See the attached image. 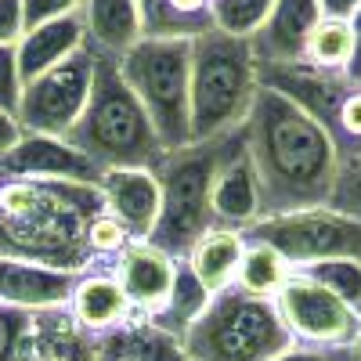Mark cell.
Returning a JSON list of instances; mask_svg holds the SVG:
<instances>
[{"mask_svg": "<svg viewBox=\"0 0 361 361\" xmlns=\"http://www.w3.org/2000/svg\"><path fill=\"white\" fill-rule=\"evenodd\" d=\"M293 275V264L282 260L271 246L264 243H246V253H243V264H238V275H235V286L246 289L253 296H271L282 289V282Z\"/></svg>", "mask_w": 361, "mask_h": 361, "instance_id": "25", "label": "cell"}, {"mask_svg": "<svg viewBox=\"0 0 361 361\" xmlns=\"http://www.w3.org/2000/svg\"><path fill=\"white\" fill-rule=\"evenodd\" d=\"M214 217H217V228H235V231H246L257 221V177H253L246 148L235 152L217 177Z\"/></svg>", "mask_w": 361, "mask_h": 361, "instance_id": "22", "label": "cell"}, {"mask_svg": "<svg viewBox=\"0 0 361 361\" xmlns=\"http://www.w3.org/2000/svg\"><path fill=\"white\" fill-rule=\"evenodd\" d=\"M83 0H22V25L25 29H37L44 22L54 18H66L73 11H80Z\"/></svg>", "mask_w": 361, "mask_h": 361, "instance_id": "33", "label": "cell"}, {"mask_svg": "<svg viewBox=\"0 0 361 361\" xmlns=\"http://www.w3.org/2000/svg\"><path fill=\"white\" fill-rule=\"evenodd\" d=\"M22 361H98V333L83 329L69 304L33 311Z\"/></svg>", "mask_w": 361, "mask_h": 361, "instance_id": "15", "label": "cell"}, {"mask_svg": "<svg viewBox=\"0 0 361 361\" xmlns=\"http://www.w3.org/2000/svg\"><path fill=\"white\" fill-rule=\"evenodd\" d=\"M29 322H33V311H18L8 304L0 307V361H22Z\"/></svg>", "mask_w": 361, "mask_h": 361, "instance_id": "31", "label": "cell"}, {"mask_svg": "<svg viewBox=\"0 0 361 361\" xmlns=\"http://www.w3.org/2000/svg\"><path fill=\"white\" fill-rule=\"evenodd\" d=\"M102 195L109 214L130 231L134 243H148L156 221H159V180L148 170H105L102 173Z\"/></svg>", "mask_w": 361, "mask_h": 361, "instance_id": "16", "label": "cell"}, {"mask_svg": "<svg viewBox=\"0 0 361 361\" xmlns=\"http://www.w3.org/2000/svg\"><path fill=\"white\" fill-rule=\"evenodd\" d=\"M300 271L311 275L314 282L329 286L336 296H343L347 304L361 314V264H354V260H325V264H307Z\"/></svg>", "mask_w": 361, "mask_h": 361, "instance_id": "28", "label": "cell"}, {"mask_svg": "<svg viewBox=\"0 0 361 361\" xmlns=\"http://www.w3.org/2000/svg\"><path fill=\"white\" fill-rule=\"evenodd\" d=\"M134 243L130 238V231L119 224L109 209L105 214H98L94 221H90V228H87V250H90V257H119L127 246Z\"/></svg>", "mask_w": 361, "mask_h": 361, "instance_id": "30", "label": "cell"}, {"mask_svg": "<svg viewBox=\"0 0 361 361\" xmlns=\"http://www.w3.org/2000/svg\"><path fill=\"white\" fill-rule=\"evenodd\" d=\"M98 185L66 177H0V257L69 275L94 271L87 228L105 214Z\"/></svg>", "mask_w": 361, "mask_h": 361, "instance_id": "2", "label": "cell"}, {"mask_svg": "<svg viewBox=\"0 0 361 361\" xmlns=\"http://www.w3.org/2000/svg\"><path fill=\"white\" fill-rule=\"evenodd\" d=\"M18 98H22V76H18L15 44H0V109H4L8 116H15Z\"/></svg>", "mask_w": 361, "mask_h": 361, "instance_id": "32", "label": "cell"}, {"mask_svg": "<svg viewBox=\"0 0 361 361\" xmlns=\"http://www.w3.org/2000/svg\"><path fill=\"white\" fill-rule=\"evenodd\" d=\"M76 279L80 275H69V271L0 257V304L18 307V311L66 307L73 289H76Z\"/></svg>", "mask_w": 361, "mask_h": 361, "instance_id": "17", "label": "cell"}, {"mask_svg": "<svg viewBox=\"0 0 361 361\" xmlns=\"http://www.w3.org/2000/svg\"><path fill=\"white\" fill-rule=\"evenodd\" d=\"M246 243H264L293 267L325 264V260H354L361 264V221H350L329 206L304 209V214L264 217L253 221Z\"/></svg>", "mask_w": 361, "mask_h": 361, "instance_id": "8", "label": "cell"}, {"mask_svg": "<svg viewBox=\"0 0 361 361\" xmlns=\"http://www.w3.org/2000/svg\"><path fill=\"white\" fill-rule=\"evenodd\" d=\"M318 8H322V18H347L361 8V0H318Z\"/></svg>", "mask_w": 361, "mask_h": 361, "instance_id": "37", "label": "cell"}, {"mask_svg": "<svg viewBox=\"0 0 361 361\" xmlns=\"http://www.w3.org/2000/svg\"><path fill=\"white\" fill-rule=\"evenodd\" d=\"M83 47L94 58H123L141 37V8L137 0H83Z\"/></svg>", "mask_w": 361, "mask_h": 361, "instance_id": "18", "label": "cell"}, {"mask_svg": "<svg viewBox=\"0 0 361 361\" xmlns=\"http://www.w3.org/2000/svg\"><path fill=\"white\" fill-rule=\"evenodd\" d=\"M329 209L350 217V221H361V148L354 156L340 159V170H336V185H333V195H329Z\"/></svg>", "mask_w": 361, "mask_h": 361, "instance_id": "29", "label": "cell"}, {"mask_svg": "<svg viewBox=\"0 0 361 361\" xmlns=\"http://www.w3.org/2000/svg\"><path fill=\"white\" fill-rule=\"evenodd\" d=\"M293 347L296 340L275 300L238 286L209 296L206 311L180 340L185 361H279Z\"/></svg>", "mask_w": 361, "mask_h": 361, "instance_id": "5", "label": "cell"}, {"mask_svg": "<svg viewBox=\"0 0 361 361\" xmlns=\"http://www.w3.org/2000/svg\"><path fill=\"white\" fill-rule=\"evenodd\" d=\"M275 304L289 325L296 347H322V350L354 347L361 336V314L343 296L314 282L300 267H293V275L282 282V289L275 293Z\"/></svg>", "mask_w": 361, "mask_h": 361, "instance_id": "10", "label": "cell"}, {"mask_svg": "<svg viewBox=\"0 0 361 361\" xmlns=\"http://www.w3.org/2000/svg\"><path fill=\"white\" fill-rule=\"evenodd\" d=\"M137 8H141L145 37L195 40L209 29H217L214 0H137Z\"/></svg>", "mask_w": 361, "mask_h": 361, "instance_id": "21", "label": "cell"}, {"mask_svg": "<svg viewBox=\"0 0 361 361\" xmlns=\"http://www.w3.org/2000/svg\"><path fill=\"white\" fill-rule=\"evenodd\" d=\"M90 80H94V54L80 47L54 69L22 83V98H18V112H15L22 134L66 137L87 105Z\"/></svg>", "mask_w": 361, "mask_h": 361, "instance_id": "9", "label": "cell"}, {"mask_svg": "<svg viewBox=\"0 0 361 361\" xmlns=\"http://www.w3.org/2000/svg\"><path fill=\"white\" fill-rule=\"evenodd\" d=\"M246 148V123L209 141H192L177 152H166L156 170L159 180V221L148 243L185 264L192 250L217 228L214 217V188L224 163Z\"/></svg>", "mask_w": 361, "mask_h": 361, "instance_id": "3", "label": "cell"}, {"mask_svg": "<svg viewBox=\"0 0 361 361\" xmlns=\"http://www.w3.org/2000/svg\"><path fill=\"white\" fill-rule=\"evenodd\" d=\"M243 253H246V235L243 231H235V228H214L192 250L188 267H192V275L202 282V289L209 296H217L228 286H235Z\"/></svg>", "mask_w": 361, "mask_h": 361, "instance_id": "23", "label": "cell"}, {"mask_svg": "<svg viewBox=\"0 0 361 361\" xmlns=\"http://www.w3.org/2000/svg\"><path fill=\"white\" fill-rule=\"evenodd\" d=\"M275 0H214V22L231 37H253Z\"/></svg>", "mask_w": 361, "mask_h": 361, "instance_id": "27", "label": "cell"}, {"mask_svg": "<svg viewBox=\"0 0 361 361\" xmlns=\"http://www.w3.org/2000/svg\"><path fill=\"white\" fill-rule=\"evenodd\" d=\"M112 275L123 286L134 311H141L145 318H156L170 304L173 279H177V260L166 257L163 250H156L152 243H130L116 257Z\"/></svg>", "mask_w": 361, "mask_h": 361, "instance_id": "12", "label": "cell"}, {"mask_svg": "<svg viewBox=\"0 0 361 361\" xmlns=\"http://www.w3.org/2000/svg\"><path fill=\"white\" fill-rule=\"evenodd\" d=\"M80 156L105 170H148L156 173L166 148L148 119L145 105L127 87L116 58H94V80L80 119L62 137Z\"/></svg>", "mask_w": 361, "mask_h": 361, "instance_id": "4", "label": "cell"}, {"mask_svg": "<svg viewBox=\"0 0 361 361\" xmlns=\"http://www.w3.org/2000/svg\"><path fill=\"white\" fill-rule=\"evenodd\" d=\"M0 307H4V304H0Z\"/></svg>", "mask_w": 361, "mask_h": 361, "instance_id": "39", "label": "cell"}, {"mask_svg": "<svg viewBox=\"0 0 361 361\" xmlns=\"http://www.w3.org/2000/svg\"><path fill=\"white\" fill-rule=\"evenodd\" d=\"M22 141V127H18V119L8 116L4 109H0V156L11 152V148Z\"/></svg>", "mask_w": 361, "mask_h": 361, "instance_id": "36", "label": "cell"}, {"mask_svg": "<svg viewBox=\"0 0 361 361\" xmlns=\"http://www.w3.org/2000/svg\"><path fill=\"white\" fill-rule=\"evenodd\" d=\"M318 22H322L318 0H275L264 25L250 37L253 58L257 62H271V66L304 62L307 40Z\"/></svg>", "mask_w": 361, "mask_h": 361, "instance_id": "14", "label": "cell"}, {"mask_svg": "<svg viewBox=\"0 0 361 361\" xmlns=\"http://www.w3.org/2000/svg\"><path fill=\"white\" fill-rule=\"evenodd\" d=\"M22 33V0H0V44H18Z\"/></svg>", "mask_w": 361, "mask_h": 361, "instance_id": "34", "label": "cell"}, {"mask_svg": "<svg viewBox=\"0 0 361 361\" xmlns=\"http://www.w3.org/2000/svg\"><path fill=\"white\" fill-rule=\"evenodd\" d=\"M80 47H83V18H80V11H73L66 18H54V22H44L37 29H25L22 40L15 44L22 83L54 69L58 62H66V58L76 54Z\"/></svg>", "mask_w": 361, "mask_h": 361, "instance_id": "19", "label": "cell"}, {"mask_svg": "<svg viewBox=\"0 0 361 361\" xmlns=\"http://www.w3.org/2000/svg\"><path fill=\"white\" fill-rule=\"evenodd\" d=\"M257 58L250 37L224 29L192 40V141L238 130L257 98Z\"/></svg>", "mask_w": 361, "mask_h": 361, "instance_id": "6", "label": "cell"}, {"mask_svg": "<svg viewBox=\"0 0 361 361\" xmlns=\"http://www.w3.org/2000/svg\"><path fill=\"white\" fill-rule=\"evenodd\" d=\"M257 83L267 90H279L282 98L300 105L307 116H314L318 123L329 130L336 145V123H340V105L350 94V83L340 73H322L307 62H257Z\"/></svg>", "mask_w": 361, "mask_h": 361, "instance_id": "11", "label": "cell"}, {"mask_svg": "<svg viewBox=\"0 0 361 361\" xmlns=\"http://www.w3.org/2000/svg\"><path fill=\"white\" fill-rule=\"evenodd\" d=\"M350 51H354V33H350V22L347 18H322L314 25V33L307 40L304 51V62L322 69V73H340L350 62Z\"/></svg>", "mask_w": 361, "mask_h": 361, "instance_id": "26", "label": "cell"}, {"mask_svg": "<svg viewBox=\"0 0 361 361\" xmlns=\"http://www.w3.org/2000/svg\"><path fill=\"white\" fill-rule=\"evenodd\" d=\"M119 73L145 105L166 152L192 145V40L141 37L119 58Z\"/></svg>", "mask_w": 361, "mask_h": 361, "instance_id": "7", "label": "cell"}, {"mask_svg": "<svg viewBox=\"0 0 361 361\" xmlns=\"http://www.w3.org/2000/svg\"><path fill=\"white\" fill-rule=\"evenodd\" d=\"M354 350H357V354H361V336H357V343H354Z\"/></svg>", "mask_w": 361, "mask_h": 361, "instance_id": "38", "label": "cell"}, {"mask_svg": "<svg viewBox=\"0 0 361 361\" xmlns=\"http://www.w3.org/2000/svg\"><path fill=\"white\" fill-rule=\"evenodd\" d=\"M246 152L257 177V221L329 206L340 152L318 119L279 90H257L246 116Z\"/></svg>", "mask_w": 361, "mask_h": 361, "instance_id": "1", "label": "cell"}, {"mask_svg": "<svg viewBox=\"0 0 361 361\" xmlns=\"http://www.w3.org/2000/svg\"><path fill=\"white\" fill-rule=\"evenodd\" d=\"M0 177H66L83 185H102V170L80 156L62 137L22 134L11 152L0 156Z\"/></svg>", "mask_w": 361, "mask_h": 361, "instance_id": "13", "label": "cell"}, {"mask_svg": "<svg viewBox=\"0 0 361 361\" xmlns=\"http://www.w3.org/2000/svg\"><path fill=\"white\" fill-rule=\"evenodd\" d=\"M350 33H354V51L343 69V80L350 83V90H361V8L350 15Z\"/></svg>", "mask_w": 361, "mask_h": 361, "instance_id": "35", "label": "cell"}, {"mask_svg": "<svg viewBox=\"0 0 361 361\" xmlns=\"http://www.w3.org/2000/svg\"><path fill=\"white\" fill-rule=\"evenodd\" d=\"M69 311L83 329H90V333H98V336L116 329V325L130 322L134 314H141V311L130 307V300H127L123 286L116 282V275H105L98 267L76 279V289L69 296Z\"/></svg>", "mask_w": 361, "mask_h": 361, "instance_id": "20", "label": "cell"}, {"mask_svg": "<svg viewBox=\"0 0 361 361\" xmlns=\"http://www.w3.org/2000/svg\"><path fill=\"white\" fill-rule=\"evenodd\" d=\"M206 304H209V293L202 289V282L192 275V267L185 260V264H177V279H173L170 304L152 318V325L163 329V333L173 336V340H185V333L192 329V322L206 311Z\"/></svg>", "mask_w": 361, "mask_h": 361, "instance_id": "24", "label": "cell"}]
</instances>
